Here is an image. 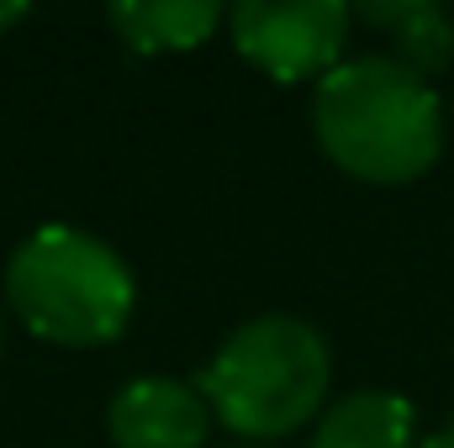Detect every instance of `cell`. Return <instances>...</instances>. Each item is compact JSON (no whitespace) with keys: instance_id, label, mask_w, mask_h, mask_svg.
<instances>
[{"instance_id":"1","label":"cell","mask_w":454,"mask_h":448,"mask_svg":"<svg viewBox=\"0 0 454 448\" xmlns=\"http://www.w3.org/2000/svg\"><path fill=\"white\" fill-rule=\"evenodd\" d=\"M312 127L323 153L364 185H407L444 153L439 90L391 53L343 58L333 74H323L312 96Z\"/></svg>"},{"instance_id":"4","label":"cell","mask_w":454,"mask_h":448,"mask_svg":"<svg viewBox=\"0 0 454 448\" xmlns=\"http://www.w3.org/2000/svg\"><path fill=\"white\" fill-rule=\"evenodd\" d=\"M354 11L343 0H238L227 11L232 48L280 85L323 80L339 69Z\"/></svg>"},{"instance_id":"6","label":"cell","mask_w":454,"mask_h":448,"mask_svg":"<svg viewBox=\"0 0 454 448\" xmlns=\"http://www.w3.org/2000/svg\"><path fill=\"white\" fill-rule=\"evenodd\" d=\"M359 21L380 27L391 37V58L423 80L444 74L454 58V16L434 0H364L354 5Z\"/></svg>"},{"instance_id":"9","label":"cell","mask_w":454,"mask_h":448,"mask_svg":"<svg viewBox=\"0 0 454 448\" xmlns=\"http://www.w3.org/2000/svg\"><path fill=\"white\" fill-rule=\"evenodd\" d=\"M21 16H27V5H16V0H0V32H11Z\"/></svg>"},{"instance_id":"5","label":"cell","mask_w":454,"mask_h":448,"mask_svg":"<svg viewBox=\"0 0 454 448\" xmlns=\"http://www.w3.org/2000/svg\"><path fill=\"white\" fill-rule=\"evenodd\" d=\"M212 422L217 417L207 396L164 375H143L127 390H116L112 417H106L116 448H201Z\"/></svg>"},{"instance_id":"3","label":"cell","mask_w":454,"mask_h":448,"mask_svg":"<svg viewBox=\"0 0 454 448\" xmlns=\"http://www.w3.org/2000/svg\"><path fill=\"white\" fill-rule=\"evenodd\" d=\"M16 317L59 348H101L132 322V274L80 227H37L5 264Z\"/></svg>"},{"instance_id":"8","label":"cell","mask_w":454,"mask_h":448,"mask_svg":"<svg viewBox=\"0 0 454 448\" xmlns=\"http://www.w3.org/2000/svg\"><path fill=\"white\" fill-rule=\"evenodd\" d=\"M121 42H132L137 53H185L196 42L212 37L217 27V5L212 0H121L106 11Z\"/></svg>"},{"instance_id":"2","label":"cell","mask_w":454,"mask_h":448,"mask_svg":"<svg viewBox=\"0 0 454 448\" xmlns=\"http://www.w3.org/2000/svg\"><path fill=\"white\" fill-rule=\"evenodd\" d=\"M333 353L301 317H254L217 348L201 375L212 417L238 438H286L312 422L328 401Z\"/></svg>"},{"instance_id":"10","label":"cell","mask_w":454,"mask_h":448,"mask_svg":"<svg viewBox=\"0 0 454 448\" xmlns=\"http://www.w3.org/2000/svg\"><path fill=\"white\" fill-rule=\"evenodd\" d=\"M418 448H454V428H444V433H434V438H423Z\"/></svg>"},{"instance_id":"7","label":"cell","mask_w":454,"mask_h":448,"mask_svg":"<svg viewBox=\"0 0 454 448\" xmlns=\"http://www.w3.org/2000/svg\"><path fill=\"white\" fill-rule=\"evenodd\" d=\"M312 448H418V412L407 396L354 390L323 412Z\"/></svg>"}]
</instances>
